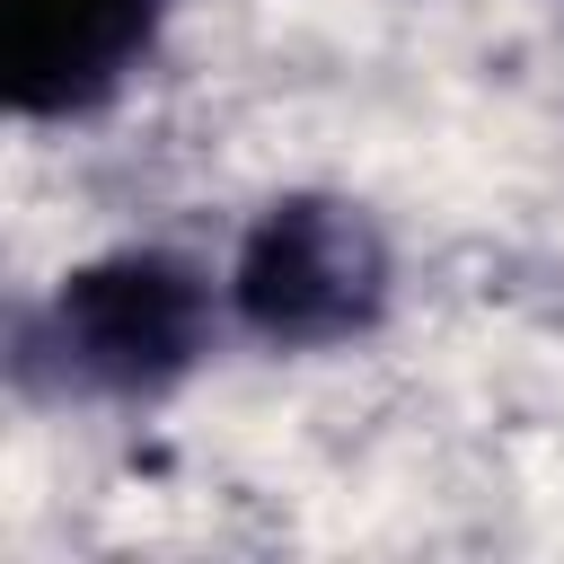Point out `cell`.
<instances>
[{
  "label": "cell",
  "instance_id": "3",
  "mask_svg": "<svg viewBox=\"0 0 564 564\" xmlns=\"http://www.w3.org/2000/svg\"><path fill=\"white\" fill-rule=\"evenodd\" d=\"M167 0H0V88L9 115L62 123L106 106L159 44Z\"/></svg>",
  "mask_w": 564,
  "mask_h": 564
},
{
  "label": "cell",
  "instance_id": "1",
  "mask_svg": "<svg viewBox=\"0 0 564 564\" xmlns=\"http://www.w3.org/2000/svg\"><path fill=\"white\" fill-rule=\"evenodd\" d=\"M35 352H53L62 388L159 397L212 352V282L167 247H115L53 282Z\"/></svg>",
  "mask_w": 564,
  "mask_h": 564
},
{
  "label": "cell",
  "instance_id": "2",
  "mask_svg": "<svg viewBox=\"0 0 564 564\" xmlns=\"http://www.w3.org/2000/svg\"><path fill=\"white\" fill-rule=\"evenodd\" d=\"M388 238L370 229L361 203L344 194H282L256 212V229L238 238L229 264V308L256 344L282 352H326L379 326L388 308Z\"/></svg>",
  "mask_w": 564,
  "mask_h": 564
}]
</instances>
